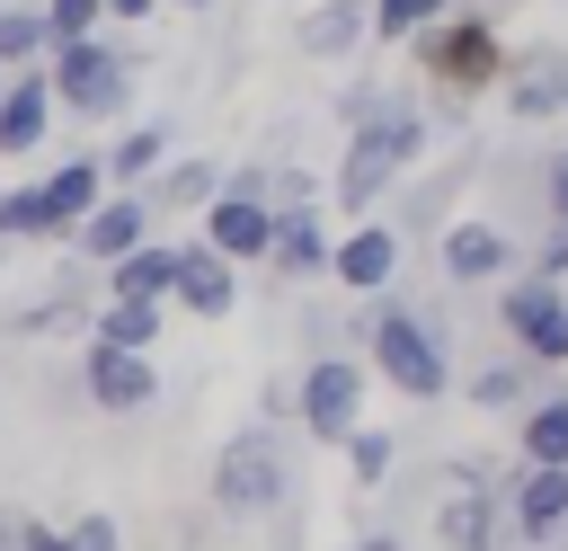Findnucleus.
Returning <instances> with one entry per match:
<instances>
[{"label":"nucleus","instance_id":"nucleus-3","mask_svg":"<svg viewBox=\"0 0 568 551\" xmlns=\"http://www.w3.org/2000/svg\"><path fill=\"white\" fill-rule=\"evenodd\" d=\"M44 80H53V107H62V116H80V124H124V116H133L142 53L115 44V36H89V44L44 53Z\"/></svg>","mask_w":568,"mask_h":551},{"label":"nucleus","instance_id":"nucleus-20","mask_svg":"<svg viewBox=\"0 0 568 551\" xmlns=\"http://www.w3.org/2000/svg\"><path fill=\"white\" fill-rule=\"evenodd\" d=\"M453 391H462L470 409H488V418H497V409H515V418H524V409H532V400L550 391V373H541V364H524V355L506 347V355H488V364H470V373H462Z\"/></svg>","mask_w":568,"mask_h":551},{"label":"nucleus","instance_id":"nucleus-10","mask_svg":"<svg viewBox=\"0 0 568 551\" xmlns=\"http://www.w3.org/2000/svg\"><path fill=\"white\" fill-rule=\"evenodd\" d=\"M506 533L524 551H568V471H506Z\"/></svg>","mask_w":568,"mask_h":551},{"label":"nucleus","instance_id":"nucleus-13","mask_svg":"<svg viewBox=\"0 0 568 551\" xmlns=\"http://www.w3.org/2000/svg\"><path fill=\"white\" fill-rule=\"evenodd\" d=\"M399 258H408V240H399L390 222H355V231L337 240V258H328V276L346 284V302H382V293L399 284Z\"/></svg>","mask_w":568,"mask_h":551},{"label":"nucleus","instance_id":"nucleus-31","mask_svg":"<svg viewBox=\"0 0 568 551\" xmlns=\"http://www.w3.org/2000/svg\"><path fill=\"white\" fill-rule=\"evenodd\" d=\"M71 551H124V524H115L106 507H89V515H71Z\"/></svg>","mask_w":568,"mask_h":551},{"label":"nucleus","instance_id":"nucleus-30","mask_svg":"<svg viewBox=\"0 0 568 551\" xmlns=\"http://www.w3.org/2000/svg\"><path fill=\"white\" fill-rule=\"evenodd\" d=\"M524 276H541V284H568V222H550V231L532 240V258H524Z\"/></svg>","mask_w":568,"mask_h":551},{"label":"nucleus","instance_id":"nucleus-25","mask_svg":"<svg viewBox=\"0 0 568 551\" xmlns=\"http://www.w3.org/2000/svg\"><path fill=\"white\" fill-rule=\"evenodd\" d=\"M160 320H169V311H151V302H98V311H89V347L151 355V347H160Z\"/></svg>","mask_w":568,"mask_h":551},{"label":"nucleus","instance_id":"nucleus-6","mask_svg":"<svg viewBox=\"0 0 568 551\" xmlns=\"http://www.w3.org/2000/svg\"><path fill=\"white\" fill-rule=\"evenodd\" d=\"M364 382H373L364 355H311L302 382H293V427L311 444H346L364 427Z\"/></svg>","mask_w":568,"mask_h":551},{"label":"nucleus","instance_id":"nucleus-14","mask_svg":"<svg viewBox=\"0 0 568 551\" xmlns=\"http://www.w3.org/2000/svg\"><path fill=\"white\" fill-rule=\"evenodd\" d=\"M497 98H506L515 124H550V116H568V44H532V53H515L506 80H497Z\"/></svg>","mask_w":568,"mask_h":551},{"label":"nucleus","instance_id":"nucleus-11","mask_svg":"<svg viewBox=\"0 0 568 551\" xmlns=\"http://www.w3.org/2000/svg\"><path fill=\"white\" fill-rule=\"evenodd\" d=\"M36 187V240H71L98 204H106V169L98 160H62V169H44V178H27Z\"/></svg>","mask_w":568,"mask_h":551},{"label":"nucleus","instance_id":"nucleus-37","mask_svg":"<svg viewBox=\"0 0 568 551\" xmlns=\"http://www.w3.org/2000/svg\"><path fill=\"white\" fill-rule=\"evenodd\" d=\"M178 9H213V0H178Z\"/></svg>","mask_w":568,"mask_h":551},{"label":"nucleus","instance_id":"nucleus-19","mask_svg":"<svg viewBox=\"0 0 568 551\" xmlns=\"http://www.w3.org/2000/svg\"><path fill=\"white\" fill-rule=\"evenodd\" d=\"M53 80L44 71H9V89H0V160H36L44 151V133H53Z\"/></svg>","mask_w":568,"mask_h":551},{"label":"nucleus","instance_id":"nucleus-5","mask_svg":"<svg viewBox=\"0 0 568 551\" xmlns=\"http://www.w3.org/2000/svg\"><path fill=\"white\" fill-rule=\"evenodd\" d=\"M488 302H497V329H506V347H515L524 364H541V373H559V364H568V284L506 276Z\"/></svg>","mask_w":568,"mask_h":551},{"label":"nucleus","instance_id":"nucleus-9","mask_svg":"<svg viewBox=\"0 0 568 551\" xmlns=\"http://www.w3.org/2000/svg\"><path fill=\"white\" fill-rule=\"evenodd\" d=\"M80 400L106 418H142V409H160V364L124 355V347H80Z\"/></svg>","mask_w":568,"mask_h":551},{"label":"nucleus","instance_id":"nucleus-38","mask_svg":"<svg viewBox=\"0 0 568 551\" xmlns=\"http://www.w3.org/2000/svg\"><path fill=\"white\" fill-rule=\"evenodd\" d=\"M0 89H9V71H0Z\"/></svg>","mask_w":568,"mask_h":551},{"label":"nucleus","instance_id":"nucleus-28","mask_svg":"<svg viewBox=\"0 0 568 551\" xmlns=\"http://www.w3.org/2000/svg\"><path fill=\"white\" fill-rule=\"evenodd\" d=\"M337 453H346V480L355 489H390V471H399V435L390 427H355Z\"/></svg>","mask_w":568,"mask_h":551},{"label":"nucleus","instance_id":"nucleus-4","mask_svg":"<svg viewBox=\"0 0 568 551\" xmlns=\"http://www.w3.org/2000/svg\"><path fill=\"white\" fill-rule=\"evenodd\" d=\"M213 507L222 515H284L293 507V453H284L275 427L248 418L240 435L213 444Z\"/></svg>","mask_w":568,"mask_h":551},{"label":"nucleus","instance_id":"nucleus-1","mask_svg":"<svg viewBox=\"0 0 568 551\" xmlns=\"http://www.w3.org/2000/svg\"><path fill=\"white\" fill-rule=\"evenodd\" d=\"M346 347L364 355V373H382L399 400H417V409H435L462 373H453V320L444 311H417V302H399V293H382V302H346Z\"/></svg>","mask_w":568,"mask_h":551},{"label":"nucleus","instance_id":"nucleus-35","mask_svg":"<svg viewBox=\"0 0 568 551\" xmlns=\"http://www.w3.org/2000/svg\"><path fill=\"white\" fill-rule=\"evenodd\" d=\"M346 551H408V542H399V533H355Z\"/></svg>","mask_w":568,"mask_h":551},{"label":"nucleus","instance_id":"nucleus-18","mask_svg":"<svg viewBox=\"0 0 568 551\" xmlns=\"http://www.w3.org/2000/svg\"><path fill=\"white\" fill-rule=\"evenodd\" d=\"M328 258H337V231H328V213H320V204L275 213V249H266V267H275L284 284H320V276H328Z\"/></svg>","mask_w":568,"mask_h":551},{"label":"nucleus","instance_id":"nucleus-26","mask_svg":"<svg viewBox=\"0 0 568 551\" xmlns=\"http://www.w3.org/2000/svg\"><path fill=\"white\" fill-rule=\"evenodd\" d=\"M44 9L27 0H0V71H44Z\"/></svg>","mask_w":568,"mask_h":551},{"label":"nucleus","instance_id":"nucleus-23","mask_svg":"<svg viewBox=\"0 0 568 551\" xmlns=\"http://www.w3.org/2000/svg\"><path fill=\"white\" fill-rule=\"evenodd\" d=\"M222 196V160L213 151H195V160H169L151 187H142V204H151V222H178V213H204Z\"/></svg>","mask_w":568,"mask_h":551},{"label":"nucleus","instance_id":"nucleus-27","mask_svg":"<svg viewBox=\"0 0 568 551\" xmlns=\"http://www.w3.org/2000/svg\"><path fill=\"white\" fill-rule=\"evenodd\" d=\"M462 0H373V44H417L453 18Z\"/></svg>","mask_w":568,"mask_h":551},{"label":"nucleus","instance_id":"nucleus-7","mask_svg":"<svg viewBox=\"0 0 568 551\" xmlns=\"http://www.w3.org/2000/svg\"><path fill=\"white\" fill-rule=\"evenodd\" d=\"M435 267H444L453 293H470V284H506V276H524V240H515L506 222H488V213H462V222L435 240Z\"/></svg>","mask_w":568,"mask_h":551},{"label":"nucleus","instance_id":"nucleus-33","mask_svg":"<svg viewBox=\"0 0 568 551\" xmlns=\"http://www.w3.org/2000/svg\"><path fill=\"white\" fill-rule=\"evenodd\" d=\"M18 551H71V524H44V515H18Z\"/></svg>","mask_w":568,"mask_h":551},{"label":"nucleus","instance_id":"nucleus-22","mask_svg":"<svg viewBox=\"0 0 568 551\" xmlns=\"http://www.w3.org/2000/svg\"><path fill=\"white\" fill-rule=\"evenodd\" d=\"M355 44H373V0H320V9L293 27V53H302V62H346Z\"/></svg>","mask_w":568,"mask_h":551},{"label":"nucleus","instance_id":"nucleus-2","mask_svg":"<svg viewBox=\"0 0 568 551\" xmlns=\"http://www.w3.org/2000/svg\"><path fill=\"white\" fill-rule=\"evenodd\" d=\"M426 133H435V116H426L408 89H399L382 116L346 124V142H337V178H328V204H337V213L382 204V196H390V178H408V160L426 151Z\"/></svg>","mask_w":568,"mask_h":551},{"label":"nucleus","instance_id":"nucleus-15","mask_svg":"<svg viewBox=\"0 0 568 551\" xmlns=\"http://www.w3.org/2000/svg\"><path fill=\"white\" fill-rule=\"evenodd\" d=\"M142 240H160V222H151V204H142V196H115V187H106V204H98V213H89V222L71 231V258L106 276V267H115V258H133Z\"/></svg>","mask_w":568,"mask_h":551},{"label":"nucleus","instance_id":"nucleus-8","mask_svg":"<svg viewBox=\"0 0 568 551\" xmlns=\"http://www.w3.org/2000/svg\"><path fill=\"white\" fill-rule=\"evenodd\" d=\"M479 169H488V160H479V142H462V151H453V160H444L435 178H417V187L399 196L390 231H399V240H444V231L462 222L453 204H462V187H479Z\"/></svg>","mask_w":568,"mask_h":551},{"label":"nucleus","instance_id":"nucleus-34","mask_svg":"<svg viewBox=\"0 0 568 551\" xmlns=\"http://www.w3.org/2000/svg\"><path fill=\"white\" fill-rule=\"evenodd\" d=\"M151 9H160V0H106V18H115V27H142Z\"/></svg>","mask_w":568,"mask_h":551},{"label":"nucleus","instance_id":"nucleus-24","mask_svg":"<svg viewBox=\"0 0 568 551\" xmlns=\"http://www.w3.org/2000/svg\"><path fill=\"white\" fill-rule=\"evenodd\" d=\"M515 453H524V471H568V382H550L515 418Z\"/></svg>","mask_w":568,"mask_h":551},{"label":"nucleus","instance_id":"nucleus-12","mask_svg":"<svg viewBox=\"0 0 568 551\" xmlns=\"http://www.w3.org/2000/svg\"><path fill=\"white\" fill-rule=\"evenodd\" d=\"M195 240H204L213 258H231V267H266V249H275V204H257V196H213V204L195 213Z\"/></svg>","mask_w":568,"mask_h":551},{"label":"nucleus","instance_id":"nucleus-21","mask_svg":"<svg viewBox=\"0 0 568 551\" xmlns=\"http://www.w3.org/2000/svg\"><path fill=\"white\" fill-rule=\"evenodd\" d=\"M98 284H106L98 302H151V311H169V293H178V240H142V249L115 258Z\"/></svg>","mask_w":568,"mask_h":551},{"label":"nucleus","instance_id":"nucleus-16","mask_svg":"<svg viewBox=\"0 0 568 551\" xmlns=\"http://www.w3.org/2000/svg\"><path fill=\"white\" fill-rule=\"evenodd\" d=\"M169 311H186V320H231V311H240V267L213 258L204 240H178V293H169Z\"/></svg>","mask_w":568,"mask_h":551},{"label":"nucleus","instance_id":"nucleus-32","mask_svg":"<svg viewBox=\"0 0 568 551\" xmlns=\"http://www.w3.org/2000/svg\"><path fill=\"white\" fill-rule=\"evenodd\" d=\"M541 222H568V142L541 151Z\"/></svg>","mask_w":568,"mask_h":551},{"label":"nucleus","instance_id":"nucleus-17","mask_svg":"<svg viewBox=\"0 0 568 551\" xmlns=\"http://www.w3.org/2000/svg\"><path fill=\"white\" fill-rule=\"evenodd\" d=\"M169 142H178V124H169V116H142V124H124V133H115V142L98 151L106 187H115V196H142V187H151V178H160V169L178 160Z\"/></svg>","mask_w":568,"mask_h":551},{"label":"nucleus","instance_id":"nucleus-29","mask_svg":"<svg viewBox=\"0 0 568 551\" xmlns=\"http://www.w3.org/2000/svg\"><path fill=\"white\" fill-rule=\"evenodd\" d=\"M44 9V44L62 53V44H89L98 27H106V0H36Z\"/></svg>","mask_w":568,"mask_h":551},{"label":"nucleus","instance_id":"nucleus-36","mask_svg":"<svg viewBox=\"0 0 568 551\" xmlns=\"http://www.w3.org/2000/svg\"><path fill=\"white\" fill-rule=\"evenodd\" d=\"M0 551H18V507H0Z\"/></svg>","mask_w":568,"mask_h":551}]
</instances>
